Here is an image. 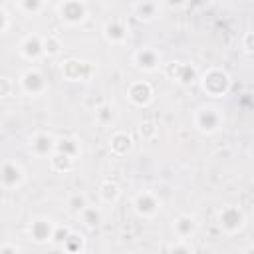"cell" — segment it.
Listing matches in <instances>:
<instances>
[{
	"instance_id": "cell-1",
	"label": "cell",
	"mask_w": 254,
	"mask_h": 254,
	"mask_svg": "<svg viewBox=\"0 0 254 254\" xmlns=\"http://www.w3.org/2000/svg\"><path fill=\"white\" fill-rule=\"evenodd\" d=\"M224 125V113L216 105H198L192 113V127L200 135H214Z\"/></svg>"
},
{
	"instance_id": "cell-2",
	"label": "cell",
	"mask_w": 254,
	"mask_h": 254,
	"mask_svg": "<svg viewBox=\"0 0 254 254\" xmlns=\"http://www.w3.org/2000/svg\"><path fill=\"white\" fill-rule=\"evenodd\" d=\"M196 81L200 83V89L210 97H224L232 87V79L222 67H208L206 71L198 73Z\"/></svg>"
},
{
	"instance_id": "cell-3",
	"label": "cell",
	"mask_w": 254,
	"mask_h": 254,
	"mask_svg": "<svg viewBox=\"0 0 254 254\" xmlns=\"http://www.w3.org/2000/svg\"><path fill=\"white\" fill-rule=\"evenodd\" d=\"M56 14L62 24L75 28L81 26L89 16V6L85 0H60L56 6Z\"/></svg>"
},
{
	"instance_id": "cell-4",
	"label": "cell",
	"mask_w": 254,
	"mask_h": 254,
	"mask_svg": "<svg viewBox=\"0 0 254 254\" xmlns=\"http://www.w3.org/2000/svg\"><path fill=\"white\" fill-rule=\"evenodd\" d=\"M216 220H218V228L224 234L234 236V234L244 230V226H246V212L238 204H224L218 210V218Z\"/></svg>"
},
{
	"instance_id": "cell-5",
	"label": "cell",
	"mask_w": 254,
	"mask_h": 254,
	"mask_svg": "<svg viewBox=\"0 0 254 254\" xmlns=\"http://www.w3.org/2000/svg\"><path fill=\"white\" fill-rule=\"evenodd\" d=\"M18 89L28 97H40L48 91V81L38 67H28L18 77Z\"/></svg>"
},
{
	"instance_id": "cell-6",
	"label": "cell",
	"mask_w": 254,
	"mask_h": 254,
	"mask_svg": "<svg viewBox=\"0 0 254 254\" xmlns=\"http://www.w3.org/2000/svg\"><path fill=\"white\" fill-rule=\"evenodd\" d=\"M60 73L67 81H89L95 75V65L87 60L69 58L60 65Z\"/></svg>"
},
{
	"instance_id": "cell-7",
	"label": "cell",
	"mask_w": 254,
	"mask_h": 254,
	"mask_svg": "<svg viewBox=\"0 0 254 254\" xmlns=\"http://www.w3.org/2000/svg\"><path fill=\"white\" fill-rule=\"evenodd\" d=\"M163 69H165V75L179 85H192L198 79L196 65L189 62H169L163 65Z\"/></svg>"
},
{
	"instance_id": "cell-8",
	"label": "cell",
	"mask_w": 254,
	"mask_h": 254,
	"mask_svg": "<svg viewBox=\"0 0 254 254\" xmlns=\"http://www.w3.org/2000/svg\"><path fill=\"white\" fill-rule=\"evenodd\" d=\"M24 179H26V171L18 161L8 159V161L0 163V187L2 189L16 190L22 187Z\"/></svg>"
},
{
	"instance_id": "cell-9",
	"label": "cell",
	"mask_w": 254,
	"mask_h": 254,
	"mask_svg": "<svg viewBox=\"0 0 254 254\" xmlns=\"http://www.w3.org/2000/svg\"><path fill=\"white\" fill-rule=\"evenodd\" d=\"M131 62L137 69L145 71V73H153V71H159L163 67V58H161V52L155 50V48H139L133 52L131 56Z\"/></svg>"
},
{
	"instance_id": "cell-10",
	"label": "cell",
	"mask_w": 254,
	"mask_h": 254,
	"mask_svg": "<svg viewBox=\"0 0 254 254\" xmlns=\"http://www.w3.org/2000/svg\"><path fill=\"white\" fill-rule=\"evenodd\" d=\"M101 34H103L105 42L111 44V46H123V44H127L129 38H131L129 26H127V22L121 20V18L105 20V22H103V28H101Z\"/></svg>"
},
{
	"instance_id": "cell-11",
	"label": "cell",
	"mask_w": 254,
	"mask_h": 254,
	"mask_svg": "<svg viewBox=\"0 0 254 254\" xmlns=\"http://www.w3.org/2000/svg\"><path fill=\"white\" fill-rule=\"evenodd\" d=\"M133 210L143 218H153L161 210V198L153 190H139L133 196Z\"/></svg>"
},
{
	"instance_id": "cell-12",
	"label": "cell",
	"mask_w": 254,
	"mask_h": 254,
	"mask_svg": "<svg viewBox=\"0 0 254 254\" xmlns=\"http://www.w3.org/2000/svg\"><path fill=\"white\" fill-rule=\"evenodd\" d=\"M127 99L131 105L135 107H147L153 103L155 99V89L149 81L145 79H137V81H131L129 87H127Z\"/></svg>"
},
{
	"instance_id": "cell-13",
	"label": "cell",
	"mask_w": 254,
	"mask_h": 254,
	"mask_svg": "<svg viewBox=\"0 0 254 254\" xmlns=\"http://www.w3.org/2000/svg\"><path fill=\"white\" fill-rule=\"evenodd\" d=\"M18 54L26 62H38L44 58V44L40 34H26L18 44Z\"/></svg>"
},
{
	"instance_id": "cell-14",
	"label": "cell",
	"mask_w": 254,
	"mask_h": 254,
	"mask_svg": "<svg viewBox=\"0 0 254 254\" xmlns=\"http://www.w3.org/2000/svg\"><path fill=\"white\" fill-rule=\"evenodd\" d=\"M56 222L48 216H34L28 224V234L34 242L44 244V242H52V234H54Z\"/></svg>"
},
{
	"instance_id": "cell-15",
	"label": "cell",
	"mask_w": 254,
	"mask_h": 254,
	"mask_svg": "<svg viewBox=\"0 0 254 254\" xmlns=\"http://www.w3.org/2000/svg\"><path fill=\"white\" fill-rule=\"evenodd\" d=\"M28 149L34 157H50L54 151H56V137L48 131H36L32 137H30V143H28Z\"/></svg>"
},
{
	"instance_id": "cell-16",
	"label": "cell",
	"mask_w": 254,
	"mask_h": 254,
	"mask_svg": "<svg viewBox=\"0 0 254 254\" xmlns=\"http://www.w3.org/2000/svg\"><path fill=\"white\" fill-rule=\"evenodd\" d=\"M196 230H198V222H196V216L194 214L183 212V214H179L173 220V232L181 240H190L196 234Z\"/></svg>"
},
{
	"instance_id": "cell-17",
	"label": "cell",
	"mask_w": 254,
	"mask_h": 254,
	"mask_svg": "<svg viewBox=\"0 0 254 254\" xmlns=\"http://www.w3.org/2000/svg\"><path fill=\"white\" fill-rule=\"evenodd\" d=\"M161 6L157 0H137L133 4V16L139 22H153L159 18Z\"/></svg>"
},
{
	"instance_id": "cell-18",
	"label": "cell",
	"mask_w": 254,
	"mask_h": 254,
	"mask_svg": "<svg viewBox=\"0 0 254 254\" xmlns=\"http://www.w3.org/2000/svg\"><path fill=\"white\" fill-rule=\"evenodd\" d=\"M109 151L115 157H125L133 151V137L127 131H115L109 137Z\"/></svg>"
},
{
	"instance_id": "cell-19",
	"label": "cell",
	"mask_w": 254,
	"mask_h": 254,
	"mask_svg": "<svg viewBox=\"0 0 254 254\" xmlns=\"http://www.w3.org/2000/svg\"><path fill=\"white\" fill-rule=\"evenodd\" d=\"M77 218L87 226V228H95V226H99L101 222H103V210H101V206H95V204H85L83 208H81V212L77 214Z\"/></svg>"
},
{
	"instance_id": "cell-20",
	"label": "cell",
	"mask_w": 254,
	"mask_h": 254,
	"mask_svg": "<svg viewBox=\"0 0 254 254\" xmlns=\"http://www.w3.org/2000/svg\"><path fill=\"white\" fill-rule=\"evenodd\" d=\"M56 151L71 159H77L81 155V143L75 137H56Z\"/></svg>"
},
{
	"instance_id": "cell-21",
	"label": "cell",
	"mask_w": 254,
	"mask_h": 254,
	"mask_svg": "<svg viewBox=\"0 0 254 254\" xmlns=\"http://www.w3.org/2000/svg\"><path fill=\"white\" fill-rule=\"evenodd\" d=\"M48 161H50V169H52L54 173H60V175L71 173L73 167H75V159H71V157H67V155H62V153H58V151H54V153L48 157Z\"/></svg>"
},
{
	"instance_id": "cell-22",
	"label": "cell",
	"mask_w": 254,
	"mask_h": 254,
	"mask_svg": "<svg viewBox=\"0 0 254 254\" xmlns=\"http://www.w3.org/2000/svg\"><path fill=\"white\" fill-rule=\"evenodd\" d=\"M121 196V189L115 181H103L99 185V198L103 204H115Z\"/></svg>"
},
{
	"instance_id": "cell-23",
	"label": "cell",
	"mask_w": 254,
	"mask_h": 254,
	"mask_svg": "<svg viewBox=\"0 0 254 254\" xmlns=\"http://www.w3.org/2000/svg\"><path fill=\"white\" fill-rule=\"evenodd\" d=\"M42 44H44V56H48V58H56L64 52V42L56 34L42 36Z\"/></svg>"
},
{
	"instance_id": "cell-24",
	"label": "cell",
	"mask_w": 254,
	"mask_h": 254,
	"mask_svg": "<svg viewBox=\"0 0 254 254\" xmlns=\"http://www.w3.org/2000/svg\"><path fill=\"white\" fill-rule=\"evenodd\" d=\"M16 6L18 10L24 14V16H38L44 12L46 8V0H16Z\"/></svg>"
},
{
	"instance_id": "cell-25",
	"label": "cell",
	"mask_w": 254,
	"mask_h": 254,
	"mask_svg": "<svg viewBox=\"0 0 254 254\" xmlns=\"http://www.w3.org/2000/svg\"><path fill=\"white\" fill-rule=\"evenodd\" d=\"M95 121L101 125V127H109L113 121H115V107L111 103H103L95 109Z\"/></svg>"
},
{
	"instance_id": "cell-26",
	"label": "cell",
	"mask_w": 254,
	"mask_h": 254,
	"mask_svg": "<svg viewBox=\"0 0 254 254\" xmlns=\"http://www.w3.org/2000/svg\"><path fill=\"white\" fill-rule=\"evenodd\" d=\"M60 248L65 250V252H83V248H85L83 236L81 234H75V232H69L67 238L60 244Z\"/></svg>"
},
{
	"instance_id": "cell-27",
	"label": "cell",
	"mask_w": 254,
	"mask_h": 254,
	"mask_svg": "<svg viewBox=\"0 0 254 254\" xmlns=\"http://www.w3.org/2000/svg\"><path fill=\"white\" fill-rule=\"evenodd\" d=\"M87 204V196H85V192H71L69 196H67V200H65V206H67V212H71V214H79L81 212V208Z\"/></svg>"
},
{
	"instance_id": "cell-28",
	"label": "cell",
	"mask_w": 254,
	"mask_h": 254,
	"mask_svg": "<svg viewBox=\"0 0 254 254\" xmlns=\"http://www.w3.org/2000/svg\"><path fill=\"white\" fill-rule=\"evenodd\" d=\"M137 131H139V137H141L143 141H151V139L157 135V123H155L153 119L141 121L139 127H137Z\"/></svg>"
},
{
	"instance_id": "cell-29",
	"label": "cell",
	"mask_w": 254,
	"mask_h": 254,
	"mask_svg": "<svg viewBox=\"0 0 254 254\" xmlns=\"http://www.w3.org/2000/svg\"><path fill=\"white\" fill-rule=\"evenodd\" d=\"M14 91H16V83H14V79L8 77V75H0V99L12 97Z\"/></svg>"
},
{
	"instance_id": "cell-30",
	"label": "cell",
	"mask_w": 254,
	"mask_h": 254,
	"mask_svg": "<svg viewBox=\"0 0 254 254\" xmlns=\"http://www.w3.org/2000/svg\"><path fill=\"white\" fill-rule=\"evenodd\" d=\"M240 48H242L244 56H248V58L254 54V34H252V32H246V34L242 36V40H240Z\"/></svg>"
},
{
	"instance_id": "cell-31",
	"label": "cell",
	"mask_w": 254,
	"mask_h": 254,
	"mask_svg": "<svg viewBox=\"0 0 254 254\" xmlns=\"http://www.w3.org/2000/svg\"><path fill=\"white\" fill-rule=\"evenodd\" d=\"M71 230L67 228V226H62V224H56V228H54V234H52V242H56V244H62L65 238H67V234H69Z\"/></svg>"
},
{
	"instance_id": "cell-32",
	"label": "cell",
	"mask_w": 254,
	"mask_h": 254,
	"mask_svg": "<svg viewBox=\"0 0 254 254\" xmlns=\"http://www.w3.org/2000/svg\"><path fill=\"white\" fill-rule=\"evenodd\" d=\"M169 250H171V252H192L194 248L190 246V240H181V238H177V242L171 244Z\"/></svg>"
},
{
	"instance_id": "cell-33",
	"label": "cell",
	"mask_w": 254,
	"mask_h": 254,
	"mask_svg": "<svg viewBox=\"0 0 254 254\" xmlns=\"http://www.w3.org/2000/svg\"><path fill=\"white\" fill-rule=\"evenodd\" d=\"M10 24H12V20H10L8 10L0 6V34H6L10 30Z\"/></svg>"
},
{
	"instance_id": "cell-34",
	"label": "cell",
	"mask_w": 254,
	"mask_h": 254,
	"mask_svg": "<svg viewBox=\"0 0 254 254\" xmlns=\"http://www.w3.org/2000/svg\"><path fill=\"white\" fill-rule=\"evenodd\" d=\"M161 2H163L165 8H169L173 12H179V10H183L187 6V0H161Z\"/></svg>"
},
{
	"instance_id": "cell-35",
	"label": "cell",
	"mask_w": 254,
	"mask_h": 254,
	"mask_svg": "<svg viewBox=\"0 0 254 254\" xmlns=\"http://www.w3.org/2000/svg\"><path fill=\"white\" fill-rule=\"evenodd\" d=\"M22 250V246H18V244H0V252H20Z\"/></svg>"
},
{
	"instance_id": "cell-36",
	"label": "cell",
	"mask_w": 254,
	"mask_h": 254,
	"mask_svg": "<svg viewBox=\"0 0 254 254\" xmlns=\"http://www.w3.org/2000/svg\"><path fill=\"white\" fill-rule=\"evenodd\" d=\"M212 2H222V0H212Z\"/></svg>"
}]
</instances>
